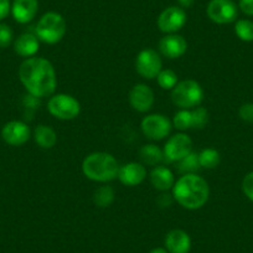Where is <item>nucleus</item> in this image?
<instances>
[{"instance_id":"obj_18","label":"nucleus","mask_w":253,"mask_h":253,"mask_svg":"<svg viewBox=\"0 0 253 253\" xmlns=\"http://www.w3.org/2000/svg\"><path fill=\"white\" fill-rule=\"evenodd\" d=\"M150 184L155 190L164 193L172 189L175 184V176L171 170L165 165H158L152 169L149 174Z\"/></svg>"},{"instance_id":"obj_21","label":"nucleus","mask_w":253,"mask_h":253,"mask_svg":"<svg viewBox=\"0 0 253 253\" xmlns=\"http://www.w3.org/2000/svg\"><path fill=\"white\" fill-rule=\"evenodd\" d=\"M139 158L142 164L149 165V167H158L162 165L164 159V152L155 144H145L140 148Z\"/></svg>"},{"instance_id":"obj_14","label":"nucleus","mask_w":253,"mask_h":253,"mask_svg":"<svg viewBox=\"0 0 253 253\" xmlns=\"http://www.w3.org/2000/svg\"><path fill=\"white\" fill-rule=\"evenodd\" d=\"M187 51V42L179 34H168L159 41V52L169 60H176Z\"/></svg>"},{"instance_id":"obj_32","label":"nucleus","mask_w":253,"mask_h":253,"mask_svg":"<svg viewBox=\"0 0 253 253\" xmlns=\"http://www.w3.org/2000/svg\"><path fill=\"white\" fill-rule=\"evenodd\" d=\"M174 196L172 194H169L168 191H164V193L160 194L157 199V204L160 209H168L174 203Z\"/></svg>"},{"instance_id":"obj_31","label":"nucleus","mask_w":253,"mask_h":253,"mask_svg":"<svg viewBox=\"0 0 253 253\" xmlns=\"http://www.w3.org/2000/svg\"><path fill=\"white\" fill-rule=\"evenodd\" d=\"M238 116L247 123H253V103H245L240 107Z\"/></svg>"},{"instance_id":"obj_33","label":"nucleus","mask_w":253,"mask_h":253,"mask_svg":"<svg viewBox=\"0 0 253 253\" xmlns=\"http://www.w3.org/2000/svg\"><path fill=\"white\" fill-rule=\"evenodd\" d=\"M238 8L245 15L253 16V0H240Z\"/></svg>"},{"instance_id":"obj_28","label":"nucleus","mask_w":253,"mask_h":253,"mask_svg":"<svg viewBox=\"0 0 253 253\" xmlns=\"http://www.w3.org/2000/svg\"><path fill=\"white\" fill-rule=\"evenodd\" d=\"M191 117H193V129H204L210 119L209 111L201 106L191 109Z\"/></svg>"},{"instance_id":"obj_17","label":"nucleus","mask_w":253,"mask_h":253,"mask_svg":"<svg viewBox=\"0 0 253 253\" xmlns=\"http://www.w3.org/2000/svg\"><path fill=\"white\" fill-rule=\"evenodd\" d=\"M165 248L169 253H189L191 250V238L184 230L175 228L168 232Z\"/></svg>"},{"instance_id":"obj_3","label":"nucleus","mask_w":253,"mask_h":253,"mask_svg":"<svg viewBox=\"0 0 253 253\" xmlns=\"http://www.w3.org/2000/svg\"><path fill=\"white\" fill-rule=\"evenodd\" d=\"M119 164L116 158L106 152H94L82 162V172L87 179L96 182H109L118 176Z\"/></svg>"},{"instance_id":"obj_27","label":"nucleus","mask_w":253,"mask_h":253,"mask_svg":"<svg viewBox=\"0 0 253 253\" xmlns=\"http://www.w3.org/2000/svg\"><path fill=\"white\" fill-rule=\"evenodd\" d=\"M158 84L162 87L165 91H171L175 86L177 84L179 80H177L176 72H174L172 70H162L159 72V75L157 76Z\"/></svg>"},{"instance_id":"obj_13","label":"nucleus","mask_w":253,"mask_h":253,"mask_svg":"<svg viewBox=\"0 0 253 253\" xmlns=\"http://www.w3.org/2000/svg\"><path fill=\"white\" fill-rule=\"evenodd\" d=\"M129 104L134 111L139 113H147L154 104L155 96L153 89L145 84H137L129 92Z\"/></svg>"},{"instance_id":"obj_6","label":"nucleus","mask_w":253,"mask_h":253,"mask_svg":"<svg viewBox=\"0 0 253 253\" xmlns=\"http://www.w3.org/2000/svg\"><path fill=\"white\" fill-rule=\"evenodd\" d=\"M47 111L56 119L72 121L81 113V103L71 94L56 93L48 98Z\"/></svg>"},{"instance_id":"obj_9","label":"nucleus","mask_w":253,"mask_h":253,"mask_svg":"<svg viewBox=\"0 0 253 253\" xmlns=\"http://www.w3.org/2000/svg\"><path fill=\"white\" fill-rule=\"evenodd\" d=\"M163 152L165 162L177 163L193 152V140L186 133H176L167 140Z\"/></svg>"},{"instance_id":"obj_7","label":"nucleus","mask_w":253,"mask_h":253,"mask_svg":"<svg viewBox=\"0 0 253 253\" xmlns=\"http://www.w3.org/2000/svg\"><path fill=\"white\" fill-rule=\"evenodd\" d=\"M140 128H142L143 134L148 139L158 142V140H163L170 134L172 129V122L164 114H148L142 119Z\"/></svg>"},{"instance_id":"obj_20","label":"nucleus","mask_w":253,"mask_h":253,"mask_svg":"<svg viewBox=\"0 0 253 253\" xmlns=\"http://www.w3.org/2000/svg\"><path fill=\"white\" fill-rule=\"evenodd\" d=\"M34 140L42 149H52L57 143V133L52 126L46 124H39L34 129Z\"/></svg>"},{"instance_id":"obj_24","label":"nucleus","mask_w":253,"mask_h":253,"mask_svg":"<svg viewBox=\"0 0 253 253\" xmlns=\"http://www.w3.org/2000/svg\"><path fill=\"white\" fill-rule=\"evenodd\" d=\"M172 126L180 132H185L187 129H193V117L191 109H180L176 112L172 118Z\"/></svg>"},{"instance_id":"obj_22","label":"nucleus","mask_w":253,"mask_h":253,"mask_svg":"<svg viewBox=\"0 0 253 253\" xmlns=\"http://www.w3.org/2000/svg\"><path fill=\"white\" fill-rule=\"evenodd\" d=\"M114 198H116V194H114L113 187L109 185H102L98 189L94 190L92 200L97 208L107 209L114 203Z\"/></svg>"},{"instance_id":"obj_19","label":"nucleus","mask_w":253,"mask_h":253,"mask_svg":"<svg viewBox=\"0 0 253 253\" xmlns=\"http://www.w3.org/2000/svg\"><path fill=\"white\" fill-rule=\"evenodd\" d=\"M40 48V40L35 34L24 33L14 41V51L21 57H34Z\"/></svg>"},{"instance_id":"obj_10","label":"nucleus","mask_w":253,"mask_h":253,"mask_svg":"<svg viewBox=\"0 0 253 253\" xmlns=\"http://www.w3.org/2000/svg\"><path fill=\"white\" fill-rule=\"evenodd\" d=\"M206 14L212 23L225 25L236 21L238 8L232 0H211L206 8Z\"/></svg>"},{"instance_id":"obj_29","label":"nucleus","mask_w":253,"mask_h":253,"mask_svg":"<svg viewBox=\"0 0 253 253\" xmlns=\"http://www.w3.org/2000/svg\"><path fill=\"white\" fill-rule=\"evenodd\" d=\"M14 33L8 24L0 23V48H6L13 43Z\"/></svg>"},{"instance_id":"obj_4","label":"nucleus","mask_w":253,"mask_h":253,"mask_svg":"<svg viewBox=\"0 0 253 253\" xmlns=\"http://www.w3.org/2000/svg\"><path fill=\"white\" fill-rule=\"evenodd\" d=\"M67 31V23L61 14L48 11L39 19L35 26V35L39 40L47 45L60 42Z\"/></svg>"},{"instance_id":"obj_8","label":"nucleus","mask_w":253,"mask_h":253,"mask_svg":"<svg viewBox=\"0 0 253 253\" xmlns=\"http://www.w3.org/2000/svg\"><path fill=\"white\" fill-rule=\"evenodd\" d=\"M162 70V56L154 48H144L135 57V71L143 79H157V76Z\"/></svg>"},{"instance_id":"obj_25","label":"nucleus","mask_w":253,"mask_h":253,"mask_svg":"<svg viewBox=\"0 0 253 253\" xmlns=\"http://www.w3.org/2000/svg\"><path fill=\"white\" fill-rule=\"evenodd\" d=\"M179 164V170L184 174H196L199 169H200V162H199V153L191 152L189 155L177 162Z\"/></svg>"},{"instance_id":"obj_12","label":"nucleus","mask_w":253,"mask_h":253,"mask_svg":"<svg viewBox=\"0 0 253 253\" xmlns=\"http://www.w3.org/2000/svg\"><path fill=\"white\" fill-rule=\"evenodd\" d=\"M1 138L11 147L24 145L31 138V130L25 122L10 121L4 124L1 129Z\"/></svg>"},{"instance_id":"obj_36","label":"nucleus","mask_w":253,"mask_h":253,"mask_svg":"<svg viewBox=\"0 0 253 253\" xmlns=\"http://www.w3.org/2000/svg\"><path fill=\"white\" fill-rule=\"evenodd\" d=\"M149 253H169L167 251V248H162V247H158V248H154V250L150 251Z\"/></svg>"},{"instance_id":"obj_35","label":"nucleus","mask_w":253,"mask_h":253,"mask_svg":"<svg viewBox=\"0 0 253 253\" xmlns=\"http://www.w3.org/2000/svg\"><path fill=\"white\" fill-rule=\"evenodd\" d=\"M177 4H179L180 8L182 9H187V8H191L195 3V0H176Z\"/></svg>"},{"instance_id":"obj_30","label":"nucleus","mask_w":253,"mask_h":253,"mask_svg":"<svg viewBox=\"0 0 253 253\" xmlns=\"http://www.w3.org/2000/svg\"><path fill=\"white\" fill-rule=\"evenodd\" d=\"M242 191L248 200L253 203V171L248 172L242 180Z\"/></svg>"},{"instance_id":"obj_1","label":"nucleus","mask_w":253,"mask_h":253,"mask_svg":"<svg viewBox=\"0 0 253 253\" xmlns=\"http://www.w3.org/2000/svg\"><path fill=\"white\" fill-rule=\"evenodd\" d=\"M19 80L29 94L45 98L55 94L57 87L56 70L51 61L45 57H29L19 67Z\"/></svg>"},{"instance_id":"obj_23","label":"nucleus","mask_w":253,"mask_h":253,"mask_svg":"<svg viewBox=\"0 0 253 253\" xmlns=\"http://www.w3.org/2000/svg\"><path fill=\"white\" fill-rule=\"evenodd\" d=\"M199 162H200V167L204 169H216L221 162V155L218 150L206 148L199 153Z\"/></svg>"},{"instance_id":"obj_16","label":"nucleus","mask_w":253,"mask_h":253,"mask_svg":"<svg viewBox=\"0 0 253 253\" xmlns=\"http://www.w3.org/2000/svg\"><path fill=\"white\" fill-rule=\"evenodd\" d=\"M39 11V0H14L11 4V15L19 24H29L36 18Z\"/></svg>"},{"instance_id":"obj_11","label":"nucleus","mask_w":253,"mask_h":253,"mask_svg":"<svg viewBox=\"0 0 253 253\" xmlns=\"http://www.w3.org/2000/svg\"><path fill=\"white\" fill-rule=\"evenodd\" d=\"M187 15L185 13V9L180 6H169L164 9L158 16L157 25L162 33L165 35L168 34H177V31L181 30L186 24Z\"/></svg>"},{"instance_id":"obj_2","label":"nucleus","mask_w":253,"mask_h":253,"mask_svg":"<svg viewBox=\"0 0 253 253\" xmlns=\"http://www.w3.org/2000/svg\"><path fill=\"white\" fill-rule=\"evenodd\" d=\"M171 190L174 200L186 210L204 208L210 198L209 182L198 174H184L175 181Z\"/></svg>"},{"instance_id":"obj_26","label":"nucleus","mask_w":253,"mask_h":253,"mask_svg":"<svg viewBox=\"0 0 253 253\" xmlns=\"http://www.w3.org/2000/svg\"><path fill=\"white\" fill-rule=\"evenodd\" d=\"M235 33L241 41L251 42L253 41V21L248 19H241L236 21Z\"/></svg>"},{"instance_id":"obj_34","label":"nucleus","mask_w":253,"mask_h":253,"mask_svg":"<svg viewBox=\"0 0 253 253\" xmlns=\"http://www.w3.org/2000/svg\"><path fill=\"white\" fill-rule=\"evenodd\" d=\"M11 13L10 0H0V23L9 16Z\"/></svg>"},{"instance_id":"obj_5","label":"nucleus","mask_w":253,"mask_h":253,"mask_svg":"<svg viewBox=\"0 0 253 253\" xmlns=\"http://www.w3.org/2000/svg\"><path fill=\"white\" fill-rule=\"evenodd\" d=\"M205 97L201 84L195 80H184L177 82L171 89L172 103L180 109H193L200 106Z\"/></svg>"},{"instance_id":"obj_15","label":"nucleus","mask_w":253,"mask_h":253,"mask_svg":"<svg viewBox=\"0 0 253 253\" xmlns=\"http://www.w3.org/2000/svg\"><path fill=\"white\" fill-rule=\"evenodd\" d=\"M117 177L126 186H138L147 179V169L142 163H126L119 167Z\"/></svg>"}]
</instances>
